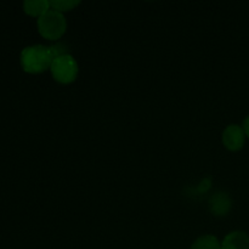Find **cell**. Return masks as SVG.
I'll list each match as a JSON object with an SVG mask.
<instances>
[{
    "mask_svg": "<svg viewBox=\"0 0 249 249\" xmlns=\"http://www.w3.org/2000/svg\"><path fill=\"white\" fill-rule=\"evenodd\" d=\"M55 58L53 49L44 45L27 46L21 53V65L28 73H41L50 70Z\"/></svg>",
    "mask_w": 249,
    "mask_h": 249,
    "instance_id": "1",
    "label": "cell"
},
{
    "mask_svg": "<svg viewBox=\"0 0 249 249\" xmlns=\"http://www.w3.org/2000/svg\"><path fill=\"white\" fill-rule=\"evenodd\" d=\"M67 22L65 16L56 10L49 9L38 18V31L48 40H57L65 34Z\"/></svg>",
    "mask_w": 249,
    "mask_h": 249,
    "instance_id": "2",
    "label": "cell"
},
{
    "mask_svg": "<svg viewBox=\"0 0 249 249\" xmlns=\"http://www.w3.org/2000/svg\"><path fill=\"white\" fill-rule=\"evenodd\" d=\"M50 71L56 82L61 84H70L77 78L78 65L70 53H63L53 58Z\"/></svg>",
    "mask_w": 249,
    "mask_h": 249,
    "instance_id": "3",
    "label": "cell"
},
{
    "mask_svg": "<svg viewBox=\"0 0 249 249\" xmlns=\"http://www.w3.org/2000/svg\"><path fill=\"white\" fill-rule=\"evenodd\" d=\"M246 138L247 136H246L242 126L237 125V124H231V125L226 126V129L224 130L223 143L228 150L236 152L245 146Z\"/></svg>",
    "mask_w": 249,
    "mask_h": 249,
    "instance_id": "4",
    "label": "cell"
},
{
    "mask_svg": "<svg viewBox=\"0 0 249 249\" xmlns=\"http://www.w3.org/2000/svg\"><path fill=\"white\" fill-rule=\"evenodd\" d=\"M221 249H249V236L243 231L230 232L221 242Z\"/></svg>",
    "mask_w": 249,
    "mask_h": 249,
    "instance_id": "5",
    "label": "cell"
},
{
    "mask_svg": "<svg viewBox=\"0 0 249 249\" xmlns=\"http://www.w3.org/2000/svg\"><path fill=\"white\" fill-rule=\"evenodd\" d=\"M23 9L26 14L39 18L50 9V2L48 0H27L23 2Z\"/></svg>",
    "mask_w": 249,
    "mask_h": 249,
    "instance_id": "6",
    "label": "cell"
},
{
    "mask_svg": "<svg viewBox=\"0 0 249 249\" xmlns=\"http://www.w3.org/2000/svg\"><path fill=\"white\" fill-rule=\"evenodd\" d=\"M191 249H221V243L214 236L206 235L195 241Z\"/></svg>",
    "mask_w": 249,
    "mask_h": 249,
    "instance_id": "7",
    "label": "cell"
},
{
    "mask_svg": "<svg viewBox=\"0 0 249 249\" xmlns=\"http://www.w3.org/2000/svg\"><path fill=\"white\" fill-rule=\"evenodd\" d=\"M49 2H50V9L56 10L61 14L66 11H71V10H73L79 5V1H74V0H53V1Z\"/></svg>",
    "mask_w": 249,
    "mask_h": 249,
    "instance_id": "8",
    "label": "cell"
},
{
    "mask_svg": "<svg viewBox=\"0 0 249 249\" xmlns=\"http://www.w3.org/2000/svg\"><path fill=\"white\" fill-rule=\"evenodd\" d=\"M242 128H243V130H245L246 136H247V138L249 139V116L245 119V122H243Z\"/></svg>",
    "mask_w": 249,
    "mask_h": 249,
    "instance_id": "9",
    "label": "cell"
}]
</instances>
